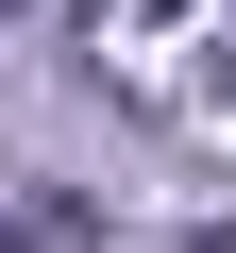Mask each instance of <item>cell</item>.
<instances>
[{
  "label": "cell",
  "mask_w": 236,
  "mask_h": 253,
  "mask_svg": "<svg viewBox=\"0 0 236 253\" xmlns=\"http://www.w3.org/2000/svg\"><path fill=\"white\" fill-rule=\"evenodd\" d=\"M202 0H84V34H186Z\"/></svg>",
  "instance_id": "cell-1"
},
{
  "label": "cell",
  "mask_w": 236,
  "mask_h": 253,
  "mask_svg": "<svg viewBox=\"0 0 236 253\" xmlns=\"http://www.w3.org/2000/svg\"><path fill=\"white\" fill-rule=\"evenodd\" d=\"M0 253H17V219H0Z\"/></svg>",
  "instance_id": "cell-2"
},
{
  "label": "cell",
  "mask_w": 236,
  "mask_h": 253,
  "mask_svg": "<svg viewBox=\"0 0 236 253\" xmlns=\"http://www.w3.org/2000/svg\"><path fill=\"white\" fill-rule=\"evenodd\" d=\"M0 17H17V0H0Z\"/></svg>",
  "instance_id": "cell-3"
}]
</instances>
